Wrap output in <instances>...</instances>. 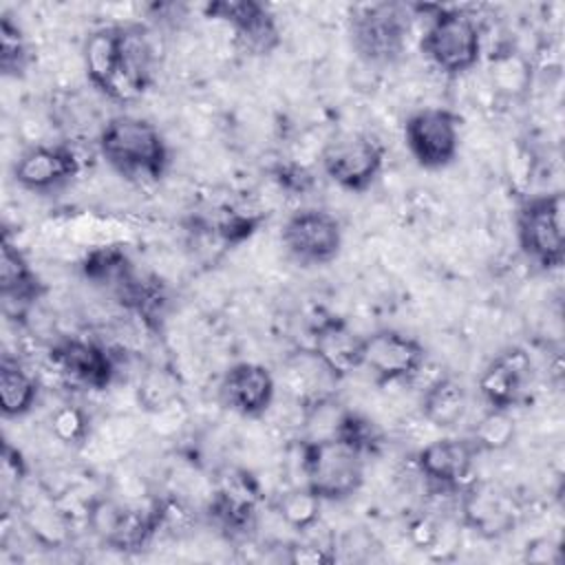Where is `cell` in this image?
<instances>
[{"label": "cell", "mask_w": 565, "mask_h": 565, "mask_svg": "<svg viewBox=\"0 0 565 565\" xmlns=\"http://www.w3.org/2000/svg\"><path fill=\"white\" fill-rule=\"evenodd\" d=\"M205 15L227 22L236 42L252 55H269L280 44L276 18L256 0H218L205 7Z\"/></svg>", "instance_id": "12"}, {"label": "cell", "mask_w": 565, "mask_h": 565, "mask_svg": "<svg viewBox=\"0 0 565 565\" xmlns=\"http://www.w3.org/2000/svg\"><path fill=\"white\" fill-rule=\"evenodd\" d=\"M481 26L477 18L457 7H435L422 35V53L446 75H461L481 57Z\"/></svg>", "instance_id": "3"}, {"label": "cell", "mask_w": 565, "mask_h": 565, "mask_svg": "<svg viewBox=\"0 0 565 565\" xmlns=\"http://www.w3.org/2000/svg\"><path fill=\"white\" fill-rule=\"evenodd\" d=\"M384 146L364 132L333 137L320 154L324 174L349 192H366L384 168Z\"/></svg>", "instance_id": "6"}, {"label": "cell", "mask_w": 565, "mask_h": 565, "mask_svg": "<svg viewBox=\"0 0 565 565\" xmlns=\"http://www.w3.org/2000/svg\"><path fill=\"white\" fill-rule=\"evenodd\" d=\"M282 245L300 265H329L342 249V225L322 207H305L285 221Z\"/></svg>", "instance_id": "8"}, {"label": "cell", "mask_w": 565, "mask_h": 565, "mask_svg": "<svg viewBox=\"0 0 565 565\" xmlns=\"http://www.w3.org/2000/svg\"><path fill=\"white\" fill-rule=\"evenodd\" d=\"M525 561L530 563H561V547L543 539L525 547Z\"/></svg>", "instance_id": "31"}, {"label": "cell", "mask_w": 565, "mask_h": 565, "mask_svg": "<svg viewBox=\"0 0 565 565\" xmlns=\"http://www.w3.org/2000/svg\"><path fill=\"white\" fill-rule=\"evenodd\" d=\"M320 505H322V499L313 490L302 486V488H291L282 492L276 501V512L280 514L282 523L289 525L291 530L307 532L318 525Z\"/></svg>", "instance_id": "25"}, {"label": "cell", "mask_w": 565, "mask_h": 565, "mask_svg": "<svg viewBox=\"0 0 565 565\" xmlns=\"http://www.w3.org/2000/svg\"><path fill=\"white\" fill-rule=\"evenodd\" d=\"M154 75V46L141 24H121L119 38V104L143 95Z\"/></svg>", "instance_id": "20"}, {"label": "cell", "mask_w": 565, "mask_h": 565, "mask_svg": "<svg viewBox=\"0 0 565 565\" xmlns=\"http://www.w3.org/2000/svg\"><path fill=\"white\" fill-rule=\"evenodd\" d=\"M331 435L349 441L351 446H355L364 455H373L382 446L380 428L375 426V422H371L369 417H364L360 413H342L335 419V426H333Z\"/></svg>", "instance_id": "27"}, {"label": "cell", "mask_w": 565, "mask_h": 565, "mask_svg": "<svg viewBox=\"0 0 565 565\" xmlns=\"http://www.w3.org/2000/svg\"><path fill=\"white\" fill-rule=\"evenodd\" d=\"M90 525L106 545L121 552H139L157 534L154 510L143 512L137 508H121L110 501L93 508Z\"/></svg>", "instance_id": "16"}, {"label": "cell", "mask_w": 565, "mask_h": 565, "mask_svg": "<svg viewBox=\"0 0 565 565\" xmlns=\"http://www.w3.org/2000/svg\"><path fill=\"white\" fill-rule=\"evenodd\" d=\"M477 455L479 448L470 437H441L417 452L415 466L435 490L459 492L470 481Z\"/></svg>", "instance_id": "11"}, {"label": "cell", "mask_w": 565, "mask_h": 565, "mask_svg": "<svg viewBox=\"0 0 565 565\" xmlns=\"http://www.w3.org/2000/svg\"><path fill=\"white\" fill-rule=\"evenodd\" d=\"M563 192L530 196L516 212V236L523 254L543 269H556L565 258Z\"/></svg>", "instance_id": "5"}, {"label": "cell", "mask_w": 565, "mask_h": 565, "mask_svg": "<svg viewBox=\"0 0 565 565\" xmlns=\"http://www.w3.org/2000/svg\"><path fill=\"white\" fill-rule=\"evenodd\" d=\"M459 492L461 521L479 536L501 539L516 527L521 508L503 486L486 479H470Z\"/></svg>", "instance_id": "9"}, {"label": "cell", "mask_w": 565, "mask_h": 565, "mask_svg": "<svg viewBox=\"0 0 565 565\" xmlns=\"http://www.w3.org/2000/svg\"><path fill=\"white\" fill-rule=\"evenodd\" d=\"M274 395V375L256 362L232 364L218 382L221 404L241 417H260L271 406Z\"/></svg>", "instance_id": "15"}, {"label": "cell", "mask_w": 565, "mask_h": 565, "mask_svg": "<svg viewBox=\"0 0 565 565\" xmlns=\"http://www.w3.org/2000/svg\"><path fill=\"white\" fill-rule=\"evenodd\" d=\"M532 375V362L523 349H505L479 377V393L490 408L512 411L525 397Z\"/></svg>", "instance_id": "17"}, {"label": "cell", "mask_w": 565, "mask_h": 565, "mask_svg": "<svg viewBox=\"0 0 565 565\" xmlns=\"http://www.w3.org/2000/svg\"><path fill=\"white\" fill-rule=\"evenodd\" d=\"M411 22V7L402 2H375L358 7L349 18L351 46L369 64H393L406 51Z\"/></svg>", "instance_id": "4"}, {"label": "cell", "mask_w": 565, "mask_h": 565, "mask_svg": "<svg viewBox=\"0 0 565 565\" xmlns=\"http://www.w3.org/2000/svg\"><path fill=\"white\" fill-rule=\"evenodd\" d=\"M51 430L62 444H79L88 433V419L82 408L73 404L60 406L51 417Z\"/></svg>", "instance_id": "29"}, {"label": "cell", "mask_w": 565, "mask_h": 565, "mask_svg": "<svg viewBox=\"0 0 565 565\" xmlns=\"http://www.w3.org/2000/svg\"><path fill=\"white\" fill-rule=\"evenodd\" d=\"M335 547H327L316 541H298L287 547V561L294 565H327L335 563Z\"/></svg>", "instance_id": "30"}, {"label": "cell", "mask_w": 565, "mask_h": 565, "mask_svg": "<svg viewBox=\"0 0 565 565\" xmlns=\"http://www.w3.org/2000/svg\"><path fill=\"white\" fill-rule=\"evenodd\" d=\"M512 437H514L512 411L490 408L477 424L470 439L477 444L481 452V450H501L512 441Z\"/></svg>", "instance_id": "28"}, {"label": "cell", "mask_w": 565, "mask_h": 565, "mask_svg": "<svg viewBox=\"0 0 565 565\" xmlns=\"http://www.w3.org/2000/svg\"><path fill=\"white\" fill-rule=\"evenodd\" d=\"M2 470H4V477L13 479V481H22L26 475L24 459H22L20 450H15L11 444L2 446Z\"/></svg>", "instance_id": "32"}, {"label": "cell", "mask_w": 565, "mask_h": 565, "mask_svg": "<svg viewBox=\"0 0 565 565\" xmlns=\"http://www.w3.org/2000/svg\"><path fill=\"white\" fill-rule=\"evenodd\" d=\"M426 362L424 344L397 329H380L364 335L362 366L377 384H393L415 377Z\"/></svg>", "instance_id": "10"}, {"label": "cell", "mask_w": 565, "mask_h": 565, "mask_svg": "<svg viewBox=\"0 0 565 565\" xmlns=\"http://www.w3.org/2000/svg\"><path fill=\"white\" fill-rule=\"evenodd\" d=\"M79 157L66 143H38L13 163V181L29 192H51L75 179Z\"/></svg>", "instance_id": "13"}, {"label": "cell", "mask_w": 565, "mask_h": 565, "mask_svg": "<svg viewBox=\"0 0 565 565\" xmlns=\"http://www.w3.org/2000/svg\"><path fill=\"white\" fill-rule=\"evenodd\" d=\"M404 141L422 168H446L459 152V117L441 106L419 108L404 121Z\"/></svg>", "instance_id": "7"}, {"label": "cell", "mask_w": 565, "mask_h": 565, "mask_svg": "<svg viewBox=\"0 0 565 565\" xmlns=\"http://www.w3.org/2000/svg\"><path fill=\"white\" fill-rule=\"evenodd\" d=\"M38 399V382L35 377L11 358H2L0 362V404L4 417H22L26 415Z\"/></svg>", "instance_id": "24"}, {"label": "cell", "mask_w": 565, "mask_h": 565, "mask_svg": "<svg viewBox=\"0 0 565 565\" xmlns=\"http://www.w3.org/2000/svg\"><path fill=\"white\" fill-rule=\"evenodd\" d=\"M364 335L355 333L344 320L327 318L313 331V355L335 380L362 369Z\"/></svg>", "instance_id": "19"}, {"label": "cell", "mask_w": 565, "mask_h": 565, "mask_svg": "<svg viewBox=\"0 0 565 565\" xmlns=\"http://www.w3.org/2000/svg\"><path fill=\"white\" fill-rule=\"evenodd\" d=\"M411 536H413V541H415L422 550H426V547H430V545L437 541V525L430 523L428 519H419V521L413 523Z\"/></svg>", "instance_id": "33"}, {"label": "cell", "mask_w": 565, "mask_h": 565, "mask_svg": "<svg viewBox=\"0 0 565 565\" xmlns=\"http://www.w3.org/2000/svg\"><path fill=\"white\" fill-rule=\"evenodd\" d=\"M29 46L26 38L18 22L11 15L0 20V71L7 77H20L29 66Z\"/></svg>", "instance_id": "26"}, {"label": "cell", "mask_w": 565, "mask_h": 565, "mask_svg": "<svg viewBox=\"0 0 565 565\" xmlns=\"http://www.w3.org/2000/svg\"><path fill=\"white\" fill-rule=\"evenodd\" d=\"M119 38L121 24H106L93 29L82 49L88 82L113 102H119Z\"/></svg>", "instance_id": "21"}, {"label": "cell", "mask_w": 565, "mask_h": 565, "mask_svg": "<svg viewBox=\"0 0 565 565\" xmlns=\"http://www.w3.org/2000/svg\"><path fill=\"white\" fill-rule=\"evenodd\" d=\"M102 159L130 181H159L170 163V152L159 128L135 115H117L97 137Z\"/></svg>", "instance_id": "1"}, {"label": "cell", "mask_w": 565, "mask_h": 565, "mask_svg": "<svg viewBox=\"0 0 565 565\" xmlns=\"http://www.w3.org/2000/svg\"><path fill=\"white\" fill-rule=\"evenodd\" d=\"M364 457L335 435L307 441L302 448L305 486L322 501L349 499L364 483Z\"/></svg>", "instance_id": "2"}, {"label": "cell", "mask_w": 565, "mask_h": 565, "mask_svg": "<svg viewBox=\"0 0 565 565\" xmlns=\"http://www.w3.org/2000/svg\"><path fill=\"white\" fill-rule=\"evenodd\" d=\"M468 411V393L455 377L435 380L422 395V415L437 428L457 426Z\"/></svg>", "instance_id": "23"}, {"label": "cell", "mask_w": 565, "mask_h": 565, "mask_svg": "<svg viewBox=\"0 0 565 565\" xmlns=\"http://www.w3.org/2000/svg\"><path fill=\"white\" fill-rule=\"evenodd\" d=\"M49 358L62 377H66L68 382L82 388L102 391L115 377L113 355L102 344L90 340H82V338L60 340L51 347Z\"/></svg>", "instance_id": "14"}, {"label": "cell", "mask_w": 565, "mask_h": 565, "mask_svg": "<svg viewBox=\"0 0 565 565\" xmlns=\"http://www.w3.org/2000/svg\"><path fill=\"white\" fill-rule=\"evenodd\" d=\"M260 503L258 481L245 470H232L221 477L216 492L210 501V514L230 532H245L256 519Z\"/></svg>", "instance_id": "18"}, {"label": "cell", "mask_w": 565, "mask_h": 565, "mask_svg": "<svg viewBox=\"0 0 565 565\" xmlns=\"http://www.w3.org/2000/svg\"><path fill=\"white\" fill-rule=\"evenodd\" d=\"M0 294L7 302L15 305H31L44 294V285L38 274L9 236L2 238L0 252Z\"/></svg>", "instance_id": "22"}]
</instances>
